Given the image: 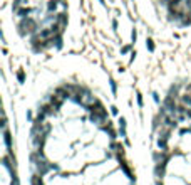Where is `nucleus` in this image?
I'll return each mask as SVG.
<instances>
[{
	"mask_svg": "<svg viewBox=\"0 0 191 185\" xmlns=\"http://www.w3.org/2000/svg\"><path fill=\"white\" fill-rule=\"evenodd\" d=\"M37 29H39V26H37V20L34 17H24L20 20V24H18V34L20 36H27V34H37Z\"/></svg>",
	"mask_w": 191,
	"mask_h": 185,
	"instance_id": "1",
	"label": "nucleus"
},
{
	"mask_svg": "<svg viewBox=\"0 0 191 185\" xmlns=\"http://www.w3.org/2000/svg\"><path fill=\"white\" fill-rule=\"evenodd\" d=\"M164 167H166L164 163H156V167H154V173H156V177H158V178H161L163 175H164Z\"/></svg>",
	"mask_w": 191,
	"mask_h": 185,
	"instance_id": "2",
	"label": "nucleus"
},
{
	"mask_svg": "<svg viewBox=\"0 0 191 185\" xmlns=\"http://www.w3.org/2000/svg\"><path fill=\"white\" fill-rule=\"evenodd\" d=\"M121 168H123L124 172H126V175H127V178H129V180H136V177H134L133 175V172H131V168L127 167L126 165V162H121Z\"/></svg>",
	"mask_w": 191,
	"mask_h": 185,
	"instance_id": "3",
	"label": "nucleus"
},
{
	"mask_svg": "<svg viewBox=\"0 0 191 185\" xmlns=\"http://www.w3.org/2000/svg\"><path fill=\"white\" fill-rule=\"evenodd\" d=\"M30 12H32V9H29V7H22V9H18V10H17V15H20V17L24 19V17H29Z\"/></svg>",
	"mask_w": 191,
	"mask_h": 185,
	"instance_id": "4",
	"label": "nucleus"
},
{
	"mask_svg": "<svg viewBox=\"0 0 191 185\" xmlns=\"http://www.w3.org/2000/svg\"><path fill=\"white\" fill-rule=\"evenodd\" d=\"M146 47H148L149 52H154L156 46H154V40H153L151 37H148V39H146Z\"/></svg>",
	"mask_w": 191,
	"mask_h": 185,
	"instance_id": "5",
	"label": "nucleus"
},
{
	"mask_svg": "<svg viewBox=\"0 0 191 185\" xmlns=\"http://www.w3.org/2000/svg\"><path fill=\"white\" fill-rule=\"evenodd\" d=\"M57 0H49V2H47V10L49 12H54L55 9H57Z\"/></svg>",
	"mask_w": 191,
	"mask_h": 185,
	"instance_id": "6",
	"label": "nucleus"
},
{
	"mask_svg": "<svg viewBox=\"0 0 191 185\" xmlns=\"http://www.w3.org/2000/svg\"><path fill=\"white\" fill-rule=\"evenodd\" d=\"M32 185H44V182H42V175H39V173H35L32 177Z\"/></svg>",
	"mask_w": 191,
	"mask_h": 185,
	"instance_id": "7",
	"label": "nucleus"
},
{
	"mask_svg": "<svg viewBox=\"0 0 191 185\" xmlns=\"http://www.w3.org/2000/svg\"><path fill=\"white\" fill-rule=\"evenodd\" d=\"M57 22L61 24L62 27H64L65 24H67V15H65L64 12H62V14H59V15H57Z\"/></svg>",
	"mask_w": 191,
	"mask_h": 185,
	"instance_id": "8",
	"label": "nucleus"
},
{
	"mask_svg": "<svg viewBox=\"0 0 191 185\" xmlns=\"http://www.w3.org/2000/svg\"><path fill=\"white\" fill-rule=\"evenodd\" d=\"M17 79H18V83H25V73H24V69H18L17 71Z\"/></svg>",
	"mask_w": 191,
	"mask_h": 185,
	"instance_id": "9",
	"label": "nucleus"
},
{
	"mask_svg": "<svg viewBox=\"0 0 191 185\" xmlns=\"http://www.w3.org/2000/svg\"><path fill=\"white\" fill-rule=\"evenodd\" d=\"M111 83V89H112V94H117V83H116L114 79H111L109 81Z\"/></svg>",
	"mask_w": 191,
	"mask_h": 185,
	"instance_id": "10",
	"label": "nucleus"
},
{
	"mask_svg": "<svg viewBox=\"0 0 191 185\" xmlns=\"http://www.w3.org/2000/svg\"><path fill=\"white\" fill-rule=\"evenodd\" d=\"M137 104H139L141 108L144 106V101H143V94H141V93H137Z\"/></svg>",
	"mask_w": 191,
	"mask_h": 185,
	"instance_id": "11",
	"label": "nucleus"
},
{
	"mask_svg": "<svg viewBox=\"0 0 191 185\" xmlns=\"http://www.w3.org/2000/svg\"><path fill=\"white\" fill-rule=\"evenodd\" d=\"M126 118H124V116H121V118H119V126H124V128H126Z\"/></svg>",
	"mask_w": 191,
	"mask_h": 185,
	"instance_id": "12",
	"label": "nucleus"
},
{
	"mask_svg": "<svg viewBox=\"0 0 191 185\" xmlns=\"http://www.w3.org/2000/svg\"><path fill=\"white\" fill-rule=\"evenodd\" d=\"M119 133H121V136H124V138L127 136V135H126V128H124V126H119Z\"/></svg>",
	"mask_w": 191,
	"mask_h": 185,
	"instance_id": "13",
	"label": "nucleus"
},
{
	"mask_svg": "<svg viewBox=\"0 0 191 185\" xmlns=\"http://www.w3.org/2000/svg\"><path fill=\"white\" fill-rule=\"evenodd\" d=\"M131 51V46H124L123 49H121V54H126V52H129Z\"/></svg>",
	"mask_w": 191,
	"mask_h": 185,
	"instance_id": "14",
	"label": "nucleus"
},
{
	"mask_svg": "<svg viewBox=\"0 0 191 185\" xmlns=\"http://www.w3.org/2000/svg\"><path fill=\"white\" fill-rule=\"evenodd\" d=\"M131 39H133V42H136V39H137V32H136V29L131 32Z\"/></svg>",
	"mask_w": 191,
	"mask_h": 185,
	"instance_id": "15",
	"label": "nucleus"
},
{
	"mask_svg": "<svg viewBox=\"0 0 191 185\" xmlns=\"http://www.w3.org/2000/svg\"><path fill=\"white\" fill-rule=\"evenodd\" d=\"M153 99H154L156 104H159V94H158V93H153Z\"/></svg>",
	"mask_w": 191,
	"mask_h": 185,
	"instance_id": "16",
	"label": "nucleus"
},
{
	"mask_svg": "<svg viewBox=\"0 0 191 185\" xmlns=\"http://www.w3.org/2000/svg\"><path fill=\"white\" fill-rule=\"evenodd\" d=\"M12 185H20L18 183V177H12Z\"/></svg>",
	"mask_w": 191,
	"mask_h": 185,
	"instance_id": "17",
	"label": "nucleus"
},
{
	"mask_svg": "<svg viewBox=\"0 0 191 185\" xmlns=\"http://www.w3.org/2000/svg\"><path fill=\"white\" fill-rule=\"evenodd\" d=\"M111 113H112V115H117V108H116V106H111Z\"/></svg>",
	"mask_w": 191,
	"mask_h": 185,
	"instance_id": "18",
	"label": "nucleus"
},
{
	"mask_svg": "<svg viewBox=\"0 0 191 185\" xmlns=\"http://www.w3.org/2000/svg\"><path fill=\"white\" fill-rule=\"evenodd\" d=\"M112 29L117 30V20H112Z\"/></svg>",
	"mask_w": 191,
	"mask_h": 185,
	"instance_id": "19",
	"label": "nucleus"
},
{
	"mask_svg": "<svg viewBox=\"0 0 191 185\" xmlns=\"http://www.w3.org/2000/svg\"><path fill=\"white\" fill-rule=\"evenodd\" d=\"M99 2H101V4H102V5H106V2H104V0H99Z\"/></svg>",
	"mask_w": 191,
	"mask_h": 185,
	"instance_id": "20",
	"label": "nucleus"
},
{
	"mask_svg": "<svg viewBox=\"0 0 191 185\" xmlns=\"http://www.w3.org/2000/svg\"><path fill=\"white\" fill-rule=\"evenodd\" d=\"M186 133H191V128H188V130H186Z\"/></svg>",
	"mask_w": 191,
	"mask_h": 185,
	"instance_id": "21",
	"label": "nucleus"
}]
</instances>
